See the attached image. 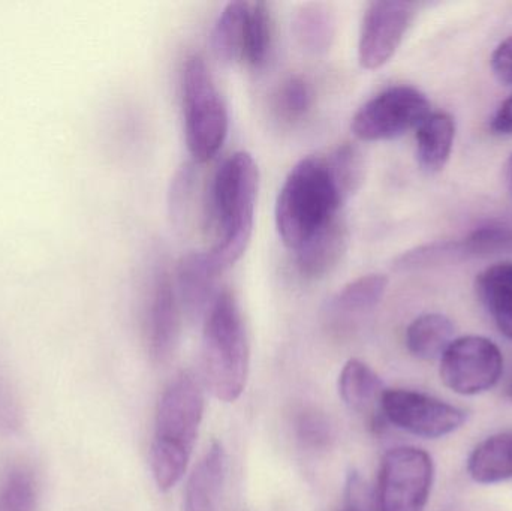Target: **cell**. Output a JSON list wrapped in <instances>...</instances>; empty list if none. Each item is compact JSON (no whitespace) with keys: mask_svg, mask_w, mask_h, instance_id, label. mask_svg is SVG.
Segmentation results:
<instances>
[{"mask_svg":"<svg viewBox=\"0 0 512 511\" xmlns=\"http://www.w3.org/2000/svg\"><path fill=\"white\" fill-rule=\"evenodd\" d=\"M258 189V165L248 152L228 156L207 189L206 219L215 234L210 252L225 270L243 257L251 242Z\"/></svg>","mask_w":512,"mask_h":511,"instance_id":"1","label":"cell"},{"mask_svg":"<svg viewBox=\"0 0 512 511\" xmlns=\"http://www.w3.org/2000/svg\"><path fill=\"white\" fill-rule=\"evenodd\" d=\"M204 407L203 389L191 372L177 375L162 393L150 450V467L159 491H171L185 476Z\"/></svg>","mask_w":512,"mask_h":511,"instance_id":"2","label":"cell"},{"mask_svg":"<svg viewBox=\"0 0 512 511\" xmlns=\"http://www.w3.org/2000/svg\"><path fill=\"white\" fill-rule=\"evenodd\" d=\"M345 204L327 158L307 156L292 167L276 200L277 233L286 248L300 249L339 215Z\"/></svg>","mask_w":512,"mask_h":511,"instance_id":"3","label":"cell"},{"mask_svg":"<svg viewBox=\"0 0 512 511\" xmlns=\"http://www.w3.org/2000/svg\"><path fill=\"white\" fill-rule=\"evenodd\" d=\"M249 375V342L236 296L219 291L204 317L203 380L222 402H234L245 392Z\"/></svg>","mask_w":512,"mask_h":511,"instance_id":"4","label":"cell"},{"mask_svg":"<svg viewBox=\"0 0 512 511\" xmlns=\"http://www.w3.org/2000/svg\"><path fill=\"white\" fill-rule=\"evenodd\" d=\"M183 120L189 155L204 164L218 155L227 140V105L200 54L186 59L182 77Z\"/></svg>","mask_w":512,"mask_h":511,"instance_id":"5","label":"cell"},{"mask_svg":"<svg viewBox=\"0 0 512 511\" xmlns=\"http://www.w3.org/2000/svg\"><path fill=\"white\" fill-rule=\"evenodd\" d=\"M435 480V464L426 450L396 447L385 453L379 471L378 511H423Z\"/></svg>","mask_w":512,"mask_h":511,"instance_id":"6","label":"cell"},{"mask_svg":"<svg viewBox=\"0 0 512 511\" xmlns=\"http://www.w3.org/2000/svg\"><path fill=\"white\" fill-rule=\"evenodd\" d=\"M430 114L424 93L411 86H393L361 105L351 129L361 141H385L417 129Z\"/></svg>","mask_w":512,"mask_h":511,"instance_id":"7","label":"cell"},{"mask_svg":"<svg viewBox=\"0 0 512 511\" xmlns=\"http://www.w3.org/2000/svg\"><path fill=\"white\" fill-rule=\"evenodd\" d=\"M504 374V356L498 345L483 336L454 339L441 357L442 383L460 396L489 392Z\"/></svg>","mask_w":512,"mask_h":511,"instance_id":"8","label":"cell"},{"mask_svg":"<svg viewBox=\"0 0 512 511\" xmlns=\"http://www.w3.org/2000/svg\"><path fill=\"white\" fill-rule=\"evenodd\" d=\"M381 410L391 425L429 440L459 431L468 420V413L462 408L414 390H385Z\"/></svg>","mask_w":512,"mask_h":511,"instance_id":"9","label":"cell"},{"mask_svg":"<svg viewBox=\"0 0 512 511\" xmlns=\"http://www.w3.org/2000/svg\"><path fill=\"white\" fill-rule=\"evenodd\" d=\"M418 3L403 0H378L369 3L358 39V62L364 69L382 68L399 50Z\"/></svg>","mask_w":512,"mask_h":511,"instance_id":"10","label":"cell"},{"mask_svg":"<svg viewBox=\"0 0 512 511\" xmlns=\"http://www.w3.org/2000/svg\"><path fill=\"white\" fill-rule=\"evenodd\" d=\"M182 308L174 290L173 279L162 272L153 284L147 306L146 332L150 357L158 365L173 359L180 341Z\"/></svg>","mask_w":512,"mask_h":511,"instance_id":"11","label":"cell"},{"mask_svg":"<svg viewBox=\"0 0 512 511\" xmlns=\"http://www.w3.org/2000/svg\"><path fill=\"white\" fill-rule=\"evenodd\" d=\"M224 270L210 251L189 252L177 264L174 290L180 308L191 320L206 317L218 297L216 285Z\"/></svg>","mask_w":512,"mask_h":511,"instance_id":"12","label":"cell"},{"mask_svg":"<svg viewBox=\"0 0 512 511\" xmlns=\"http://www.w3.org/2000/svg\"><path fill=\"white\" fill-rule=\"evenodd\" d=\"M348 239V225L337 215L295 251L300 275L312 281L330 275L342 261L348 249Z\"/></svg>","mask_w":512,"mask_h":511,"instance_id":"13","label":"cell"},{"mask_svg":"<svg viewBox=\"0 0 512 511\" xmlns=\"http://www.w3.org/2000/svg\"><path fill=\"white\" fill-rule=\"evenodd\" d=\"M227 471L222 444L213 443L186 485L183 511H216Z\"/></svg>","mask_w":512,"mask_h":511,"instance_id":"14","label":"cell"},{"mask_svg":"<svg viewBox=\"0 0 512 511\" xmlns=\"http://www.w3.org/2000/svg\"><path fill=\"white\" fill-rule=\"evenodd\" d=\"M291 30L295 42L304 53L322 56L333 45L336 15L327 3H303L292 17Z\"/></svg>","mask_w":512,"mask_h":511,"instance_id":"15","label":"cell"},{"mask_svg":"<svg viewBox=\"0 0 512 511\" xmlns=\"http://www.w3.org/2000/svg\"><path fill=\"white\" fill-rule=\"evenodd\" d=\"M456 122L447 113H430L417 128V159L427 173L444 170L453 152Z\"/></svg>","mask_w":512,"mask_h":511,"instance_id":"16","label":"cell"},{"mask_svg":"<svg viewBox=\"0 0 512 511\" xmlns=\"http://www.w3.org/2000/svg\"><path fill=\"white\" fill-rule=\"evenodd\" d=\"M478 297L499 332L512 339V263H499L478 275Z\"/></svg>","mask_w":512,"mask_h":511,"instance_id":"17","label":"cell"},{"mask_svg":"<svg viewBox=\"0 0 512 511\" xmlns=\"http://www.w3.org/2000/svg\"><path fill=\"white\" fill-rule=\"evenodd\" d=\"M468 474L480 485L512 479V431L501 432L478 444L468 459Z\"/></svg>","mask_w":512,"mask_h":511,"instance_id":"18","label":"cell"},{"mask_svg":"<svg viewBox=\"0 0 512 511\" xmlns=\"http://www.w3.org/2000/svg\"><path fill=\"white\" fill-rule=\"evenodd\" d=\"M246 17H248V2H230L222 9L213 26L210 45L216 59L224 65L243 62Z\"/></svg>","mask_w":512,"mask_h":511,"instance_id":"19","label":"cell"},{"mask_svg":"<svg viewBox=\"0 0 512 511\" xmlns=\"http://www.w3.org/2000/svg\"><path fill=\"white\" fill-rule=\"evenodd\" d=\"M454 324L442 314H424L415 318L406 330V347L421 360L441 359L454 341Z\"/></svg>","mask_w":512,"mask_h":511,"instance_id":"20","label":"cell"},{"mask_svg":"<svg viewBox=\"0 0 512 511\" xmlns=\"http://www.w3.org/2000/svg\"><path fill=\"white\" fill-rule=\"evenodd\" d=\"M385 392L381 378L370 366L358 359H351L339 375V393L351 410L369 411L376 401L381 402Z\"/></svg>","mask_w":512,"mask_h":511,"instance_id":"21","label":"cell"},{"mask_svg":"<svg viewBox=\"0 0 512 511\" xmlns=\"http://www.w3.org/2000/svg\"><path fill=\"white\" fill-rule=\"evenodd\" d=\"M39 482L26 464H12L0 473V511H38Z\"/></svg>","mask_w":512,"mask_h":511,"instance_id":"22","label":"cell"},{"mask_svg":"<svg viewBox=\"0 0 512 511\" xmlns=\"http://www.w3.org/2000/svg\"><path fill=\"white\" fill-rule=\"evenodd\" d=\"M387 276L372 273L349 282L331 302L334 312L342 315H361L372 311L384 299Z\"/></svg>","mask_w":512,"mask_h":511,"instance_id":"23","label":"cell"},{"mask_svg":"<svg viewBox=\"0 0 512 511\" xmlns=\"http://www.w3.org/2000/svg\"><path fill=\"white\" fill-rule=\"evenodd\" d=\"M273 47V20L265 2H248L243 63L259 69L267 63Z\"/></svg>","mask_w":512,"mask_h":511,"instance_id":"24","label":"cell"},{"mask_svg":"<svg viewBox=\"0 0 512 511\" xmlns=\"http://www.w3.org/2000/svg\"><path fill=\"white\" fill-rule=\"evenodd\" d=\"M327 162L337 189L346 203L352 195L360 191L366 177L363 150L355 143H345L327 156Z\"/></svg>","mask_w":512,"mask_h":511,"instance_id":"25","label":"cell"},{"mask_svg":"<svg viewBox=\"0 0 512 511\" xmlns=\"http://www.w3.org/2000/svg\"><path fill=\"white\" fill-rule=\"evenodd\" d=\"M315 93L312 84L300 75L286 78L277 93V108L289 122L303 119L313 105Z\"/></svg>","mask_w":512,"mask_h":511,"instance_id":"26","label":"cell"},{"mask_svg":"<svg viewBox=\"0 0 512 511\" xmlns=\"http://www.w3.org/2000/svg\"><path fill=\"white\" fill-rule=\"evenodd\" d=\"M198 165L197 162H186L177 171L171 183L170 191V212L171 218L177 225L186 222L189 212L194 207L195 189L198 188Z\"/></svg>","mask_w":512,"mask_h":511,"instance_id":"27","label":"cell"},{"mask_svg":"<svg viewBox=\"0 0 512 511\" xmlns=\"http://www.w3.org/2000/svg\"><path fill=\"white\" fill-rule=\"evenodd\" d=\"M298 440L312 450H324L334 440V428L330 419L318 411H304L297 420Z\"/></svg>","mask_w":512,"mask_h":511,"instance_id":"28","label":"cell"},{"mask_svg":"<svg viewBox=\"0 0 512 511\" xmlns=\"http://www.w3.org/2000/svg\"><path fill=\"white\" fill-rule=\"evenodd\" d=\"M24 423L20 399L0 372V435L9 437L20 431Z\"/></svg>","mask_w":512,"mask_h":511,"instance_id":"29","label":"cell"},{"mask_svg":"<svg viewBox=\"0 0 512 511\" xmlns=\"http://www.w3.org/2000/svg\"><path fill=\"white\" fill-rule=\"evenodd\" d=\"M492 68L502 83L512 86V36L496 48L492 56Z\"/></svg>","mask_w":512,"mask_h":511,"instance_id":"30","label":"cell"},{"mask_svg":"<svg viewBox=\"0 0 512 511\" xmlns=\"http://www.w3.org/2000/svg\"><path fill=\"white\" fill-rule=\"evenodd\" d=\"M490 128L498 135H512V96L502 102L490 122Z\"/></svg>","mask_w":512,"mask_h":511,"instance_id":"31","label":"cell"},{"mask_svg":"<svg viewBox=\"0 0 512 511\" xmlns=\"http://www.w3.org/2000/svg\"><path fill=\"white\" fill-rule=\"evenodd\" d=\"M508 396H510L511 401H512V386L510 387V390H508Z\"/></svg>","mask_w":512,"mask_h":511,"instance_id":"32","label":"cell"},{"mask_svg":"<svg viewBox=\"0 0 512 511\" xmlns=\"http://www.w3.org/2000/svg\"><path fill=\"white\" fill-rule=\"evenodd\" d=\"M511 179H512V158H511Z\"/></svg>","mask_w":512,"mask_h":511,"instance_id":"33","label":"cell"},{"mask_svg":"<svg viewBox=\"0 0 512 511\" xmlns=\"http://www.w3.org/2000/svg\"><path fill=\"white\" fill-rule=\"evenodd\" d=\"M345 511H352V510H345Z\"/></svg>","mask_w":512,"mask_h":511,"instance_id":"34","label":"cell"}]
</instances>
